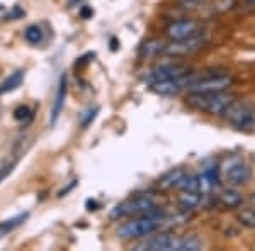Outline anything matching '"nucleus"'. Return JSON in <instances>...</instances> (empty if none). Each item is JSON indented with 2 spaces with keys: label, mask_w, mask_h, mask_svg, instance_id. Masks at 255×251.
<instances>
[{
  "label": "nucleus",
  "mask_w": 255,
  "mask_h": 251,
  "mask_svg": "<svg viewBox=\"0 0 255 251\" xmlns=\"http://www.w3.org/2000/svg\"><path fill=\"white\" fill-rule=\"evenodd\" d=\"M235 100V95L228 90H221V92H187L186 105L189 109L197 110V112H204L209 116H223L232 102Z\"/></svg>",
  "instance_id": "obj_1"
},
{
  "label": "nucleus",
  "mask_w": 255,
  "mask_h": 251,
  "mask_svg": "<svg viewBox=\"0 0 255 251\" xmlns=\"http://www.w3.org/2000/svg\"><path fill=\"white\" fill-rule=\"evenodd\" d=\"M168 219L167 214L163 211H155L145 216L133 217L131 221L125 222L118 228V236L121 240H138V238H146L150 234L157 233L162 224H165Z\"/></svg>",
  "instance_id": "obj_2"
},
{
  "label": "nucleus",
  "mask_w": 255,
  "mask_h": 251,
  "mask_svg": "<svg viewBox=\"0 0 255 251\" xmlns=\"http://www.w3.org/2000/svg\"><path fill=\"white\" fill-rule=\"evenodd\" d=\"M158 205L151 195H136L123 200L111 211V219H126V217H138L158 211Z\"/></svg>",
  "instance_id": "obj_3"
},
{
  "label": "nucleus",
  "mask_w": 255,
  "mask_h": 251,
  "mask_svg": "<svg viewBox=\"0 0 255 251\" xmlns=\"http://www.w3.org/2000/svg\"><path fill=\"white\" fill-rule=\"evenodd\" d=\"M225 122L238 131H247L255 124V105L249 100L235 98L223 112Z\"/></svg>",
  "instance_id": "obj_4"
},
{
  "label": "nucleus",
  "mask_w": 255,
  "mask_h": 251,
  "mask_svg": "<svg viewBox=\"0 0 255 251\" xmlns=\"http://www.w3.org/2000/svg\"><path fill=\"white\" fill-rule=\"evenodd\" d=\"M233 82L228 73H199L187 92H221L232 87Z\"/></svg>",
  "instance_id": "obj_5"
},
{
  "label": "nucleus",
  "mask_w": 255,
  "mask_h": 251,
  "mask_svg": "<svg viewBox=\"0 0 255 251\" xmlns=\"http://www.w3.org/2000/svg\"><path fill=\"white\" fill-rule=\"evenodd\" d=\"M221 176L230 187H244L252 180V168L240 158H230V162L221 168Z\"/></svg>",
  "instance_id": "obj_6"
},
{
  "label": "nucleus",
  "mask_w": 255,
  "mask_h": 251,
  "mask_svg": "<svg viewBox=\"0 0 255 251\" xmlns=\"http://www.w3.org/2000/svg\"><path fill=\"white\" fill-rule=\"evenodd\" d=\"M199 73L196 72H189L182 77L172 78V80H165V82H157V84L150 85L151 92H155L157 95L162 97H175L182 92H187L189 87L194 84V80L197 78Z\"/></svg>",
  "instance_id": "obj_7"
},
{
  "label": "nucleus",
  "mask_w": 255,
  "mask_h": 251,
  "mask_svg": "<svg viewBox=\"0 0 255 251\" xmlns=\"http://www.w3.org/2000/svg\"><path fill=\"white\" fill-rule=\"evenodd\" d=\"M192 72V68L186 63H165V65H158V67L148 70L143 77V80L146 82L148 85H153L157 82H165V80H172V78L182 77L186 73Z\"/></svg>",
  "instance_id": "obj_8"
},
{
  "label": "nucleus",
  "mask_w": 255,
  "mask_h": 251,
  "mask_svg": "<svg viewBox=\"0 0 255 251\" xmlns=\"http://www.w3.org/2000/svg\"><path fill=\"white\" fill-rule=\"evenodd\" d=\"M208 39L203 36H194V38H187V39H180V41H170L168 44H165L163 48V55L167 56H174V58H182V56H191L197 53L199 49H203L206 46Z\"/></svg>",
  "instance_id": "obj_9"
},
{
  "label": "nucleus",
  "mask_w": 255,
  "mask_h": 251,
  "mask_svg": "<svg viewBox=\"0 0 255 251\" xmlns=\"http://www.w3.org/2000/svg\"><path fill=\"white\" fill-rule=\"evenodd\" d=\"M167 38L170 41H180L187 38H194L201 34V24L194 19H180L174 20L165 29Z\"/></svg>",
  "instance_id": "obj_10"
},
{
  "label": "nucleus",
  "mask_w": 255,
  "mask_h": 251,
  "mask_svg": "<svg viewBox=\"0 0 255 251\" xmlns=\"http://www.w3.org/2000/svg\"><path fill=\"white\" fill-rule=\"evenodd\" d=\"M177 238L175 234L172 233H160L157 236H150L146 238L145 241H141L136 246V250L143 251H175V245H177Z\"/></svg>",
  "instance_id": "obj_11"
},
{
  "label": "nucleus",
  "mask_w": 255,
  "mask_h": 251,
  "mask_svg": "<svg viewBox=\"0 0 255 251\" xmlns=\"http://www.w3.org/2000/svg\"><path fill=\"white\" fill-rule=\"evenodd\" d=\"M215 204L223 209H240L244 204V193L238 190V187H230L226 185L225 188H218L213 195Z\"/></svg>",
  "instance_id": "obj_12"
},
{
  "label": "nucleus",
  "mask_w": 255,
  "mask_h": 251,
  "mask_svg": "<svg viewBox=\"0 0 255 251\" xmlns=\"http://www.w3.org/2000/svg\"><path fill=\"white\" fill-rule=\"evenodd\" d=\"M65 98H67V77L61 75L58 88H56L55 102H53V107H51V114H49V124L51 126H55L56 122H58L61 112H63Z\"/></svg>",
  "instance_id": "obj_13"
},
{
  "label": "nucleus",
  "mask_w": 255,
  "mask_h": 251,
  "mask_svg": "<svg viewBox=\"0 0 255 251\" xmlns=\"http://www.w3.org/2000/svg\"><path fill=\"white\" fill-rule=\"evenodd\" d=\"M204 193L201 192H180V195L177 197V205L182 212H191L196 211L197 207H201L204 200Z\"/></svg>",
  "instance_id": "obj_14"
},
{
  "label": "nucleus",
  "mask_w": 255,
  "mask_h": 251,
  "mask_svg": "<svg viewBox=\"0 0 255 251\" xmlns=\"http://www.w3.org/2000/svg\"><path fill=\"white\" fill-rule=\"evenodd\" d=\"M187 171L184 168H172L165 175H162V178L158 180V187L165 188V190H172V188H179L180 182L186 178Z\"/></svg>",
  "instance_id": "obj_15"
},
{
  "label": "nucleus",
  "mask_w": 255,
  "mask_h": 251,
  "mask_svg": "<svg viewBox=\"0 0 255 251\" xmlns=\"http://www.w3.org/2000/svg\"><path fill=\"white\" fill-rule=\"evenodd\" d=\"M22 82H24V72H22V70H17V72L10 73V75L7 77L2 84H0V95H5V93H9V92H12V90L20 87V84H22Z\"/></svg>",
  "instance_id": "obj_16"
},
{
  "label": "nucleus",
  "mask_w": 255,
  "mask_h": 251,
  "mask_svg": "<svg viewBox=\"0 0 255 251\" xmlns=\"http://www.w3.org/2000/svg\"><path fill=\"white\" fill-rule=\"evenodd\" d=\"M203 241L196 236H179L177 238L175 251H199L203 250Z\"/></svg>",
  "instance_id": "obj_17"
},
{
  "label": "nucleus",
  "mask_w": 255,
  "mask_h": 251,
  "mask_svg": "<svg viewBox=\"0 0 255 251\" xmlns=\"http://www.w3.org/2000/svg\"><path fill=\"white\" fill-rule=\"evenodd\" d=\"M165 44L160 39H150L146 43H143L141 49H139V56L141 58H151V56H157L158 53H163Z\"/></svg>",
  "instance_id": "obj_18"
},
{
  "label": "nucleus",
  "mask_w": 255,
  "mask_h": 251,
  "mask_svg": "<svg viewBox=\"0 0 255 251\" xmlns=\"http://www.w3.org/2000/svg\"><path fill=\"white\" fill-rule=\"evenodd\" d=\"M237 222L247 229H255V207H245L237 211Z\"/></svg>",
  "instance_id": "obj_19"
},
{
  "label": "nucleus",
  "mask_w": 255,
  "mask_h": 251,
  "mask_svg": "<svg viewBox=\"0 0 255 251\" xmlns=\"http://www.w3.org/2000/svg\"><path fill=\"white\" fill-rule=\"evenodd\" d=\"M180 192H199V175H191L187 173L186 178L179 185Z\"/></svg>",
  "instance_id": "obj_20"
},
{
  "label": "nucleus",
  "mask_w": 255,
  "mask_h": 251,
  "mask_svg": "<svg viewBox=\"0 0 255 251\" xmlns=\"http://www.w3.org/2000/svg\"><path fill=\"white\" fill-rule=\"evenodd\" d=\"M26 219H27V214H20V216L14 217V219L5 221L3 224H0V238H2L3 234H7L9 231H12V229H15L17 226H20Z\"/></svg>",
  "instance_id": "obj_21"
},
{
  "label": "nucleus",
  "mask_w": 255,
  "mask_h": 251,
  "mask_svg": "<svg viewBox=\"0 0 255 251\" xmlns=\"http://www.w3.org/2000/svg\"><path fill=\"white\" fill-rule=\"evenodd\" d=\"M24 38L29 44H39L43 41V31L38 26H29L24 31Z\"/></svg>",
  "instance_id": "obj_22"
},
{
  "label": "nucleus",
  "mask_w": 255,
  "mask_h": 251,
  "mask_svg": "<svg viewBox=\"0 0 255 251\" xmlns=\"http://www.w3.org/2000/svg\"><path fill=\"white\" fill-rule=\"evenodd\" d=\"M97 112H99V107H96V109H90V110H87L85 114H82V117H80V124H82V127H87L90 122L96 119V116H97Z\"/></svg>",
  "instance_id": "obj_23"
},
{
  "label": "nucleus",
  "mask_w": 255,
  "mask_h": 251,
  "mask_svg": "<svg viewBox=\"0 0 255 251\" xmlns=\"http://www.w3.org/2000/svg\"><path fill=\"white\" fill-rule=\"evenodd\" d=\"M14 117L17 119V121H26V119H31L29 107H24V105L17 107V109L14 110Z\"/></svg>",
  "instance_id": "obj_24"
},
{
  "label": "nucleus",
  "mask_w": 255,
  "mask_h": 251,
  "mask_svg": "<svg viewBox=\"0 0 255 251\" xmlns=\"http://www.w3.org/2000/svg\"><path fill=\"white\" fill-rule=\"evenodd\" d=\"M14 167H15V163H9V165H5V167L0 168V182L7 178V175H9L12 170H14Z\"/></svg>",
  "instance_id": "obj_25"
},
{
  "label": "nucleus",
  "mask_w": 255,
  "mask_h": 251,
  "mask_svg": "<svg viewBox=\"0 0 255 251\" xmlns=\"http://www.w3.org/2000/svg\"><path fill=\"white\" fill-rule=\"evenodd\" d=\"M80 14H82V17H84V19H87V17H90V15L94 14V10L89 9V7H84V9L80 10Z\"/></svg>",
  "instance_id": "obj_26"
},
{
  "label": "nucleus",
  "mask_w": 255,
  "mask_h": 251,
  "mask_svg": "<svg viewBox=\"0 0 255 251\" xmlns=\"http://www.w3.org/2000/svg\"><path fill=\"white\" fill-rule=\"evenodd\" d=\"M249 202H250V205H252V207H255V192L249 195Z\"/></svg>",
  "instance_id": "obj_27"
},
{
  "label": "nucleus",
  "mask_w": 255,
  "mask_h": 251,
  "mask_svg": "<svg viewBox=\"0 0 255 251\" xmlns=\"http://www.w3.org/2000/svg\"><path fill=\"white\" fill-rule=\"evenodd\" d=\"M82 2H84V0H68V3H70V5H79V3H82Z\"/></svg>",
  "instance_id": "obj_28"
},
{
  "label": "nucleus",
  "mask_w": 255,
  "mask_h": 251,
  "mask_svg": "<svg viewBox=\"0 0 255 251\" xmlns=\"http://www.w3.org/2000/svg\"><path fill=\"white\" fill-rule=\"evenodd\" d=\"M247 2V5H252V7H255V0H245Z\"/></svg>",
  "instance_id": "obj_29"
}]
</instances>
